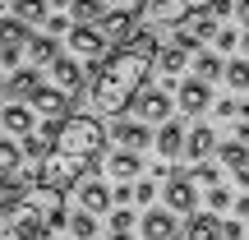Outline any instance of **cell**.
<instances>
[{
	"label": "cell",
	"instance_id": "1",
	"mask_svg": "<svg viewBox=\"0 0 249 240\" xmlns=\"http://www.w3.org/2000/svg\"><path fill=\"white\" fill-rule=\"evenodd\" d=\"M102 152H107V129L83 111H70L60 125H51V148H46L33 185L65 194L70 185H83V171L92 162H102Z\"/></svg>",
	"mask_w": 249,
	"mask_h": 240
},
{
	"label": "cell",
	"instance_id": "2",
	"mask_svg": "<svg viewBox=\"0 0 249 240\" xmlns=\"http://www.w3.org/2000/svg\"><path fill=\"white\" fill-rule=\"evenodd\" d=\"M157 37L152 33H134V42L116 46V51H107V60L97 65V74H92V107L107 111V116H120L129 102H139L143 83H148L152 65H157Z\"/></svg>",
	"mask_w": 249,
	"mask_h": 240
},
{
	"label": "cell",
	"instance_id": "3",
	"mask_svg": "<svg viewBox=\"0 0 249 240\" xmlns=\"http://www.w3.org/2000/svg\"><path fill=\"white\" fill-rule=\"evenodd\" d=\"M65 194L46 185H33L28 180L23 194L0 199V240H42L46 231L65 226Z\"/></svg>",
	"mask_w": 249,
	"mask_h": 240
},
{
	"label": "cell",
	"instance_id": "4",
	"mask_svg": "<svg viewBox=\"0 0 249 240\" xmlns=\"http://www.w3.org/2000/svg\"><path fill=\"white\" fill-rule=\"evenodd\" d=\"M139 18H143V5H111L97 33L107 37V42L124 46V42H134V23H139Z\"/></svg>",
	"mask_w": 249,
	"mask_h": 240
},
{
	"label": "cell",
	"instance_id": "5",
	"mask_svg": "<svg viewBox=\"0 0 249 240\" xmlns=\"http://www.w3.org/2000/svg\"><path fill=\"white\" fill-rule=\"evenodd\" d=\"M70 60H107V37L97 28H70Z\"/></svg>",
	"mask_w": 249,
	"mask_h": 240
},
{
	"label": "cell",
	"instance_id": "6",
	"mask_svg": "<svg viewBox=\"0 0 249 240\" xmlns=\"http://www.w3.org/2000/svg\"><path fill=\"white\" fill-rule=\"evenodd\" d=\"M23 51H28V23H18L14 14H9V18H0V60H5V65H14Z\"/></svg>",
	"mask_w": 249,
	"mask_h": 240
},
{
	"label": "cell",
	"instance_id": "7",
	"mask_svg": "<svg viewBox=\"0 0 249 240\" xmlns=\"http://www.w3.org/2000/svg\"><path fill=\"white\" fill-rule=\"evenodd\" d=\"M161 199H166V213H194L198 208V194H194V180L189 176H171Z\"/></svg>",
	"mask_w": 249,
	"mask_h": 240
},
{
	"label": "cell",
	"instance_id": "8",
	"mask_svg": "<svg viewBox=\"0 0 249 240\" xmlns=\"http://www.w3.org/2000/svg\"><path fill=\"white\" fill-rule=\"evenodd\" d=\"M51 83L70 97V92H79L83 88V70H79V60H70V55H55L51 60Z\"/></svg>",
	"mask_w": 249,
	"mask_h": 240
},
{
	"label": "cell",
	"instance_id": "9",
	"mask_svg": "<svg viewBox=\"0 0 249 240\" xmlns=\"http://www.w3.org/2000/svg\"><path fill=\"white\" fill-rule=\"evenodd\" d=\"M70 102H74V97H65L60 88H37V92H33V107L42 111L46 120H55V125L70 116Z\"/></svg>",
	"mask_w": 249,
	"mask_h": 240
},
{
	"label": "cell",
	"instance_id": "10",
	"mask_svg": "<svg viewBox=\"0 0 249 240\" xmlns=\"http://www.w3.org/2000/svg\"><path fill=\"white\" fill-rule=\"evenodd\" d=\"M134 107H139V120H166V116H171V97H166V88H143Z\"/></svg>",
	"mask_w": 249,
	"mask_h": 240
},
{
	"label": "cell",
	"instance_id": "11",
	"mask_svg": "<svg viewBox=\"0 0 249 240\" xmlns=\"http://www.w3.org/2000/svg\"><path fill=\"white\" fill-rule=\"evenodd\" d=\"M143 240H176V217L166 208H148L143 213Z\"/></svg>",
	"mask_w": 249,
	"mask_h": 240
},
{
	"label": "cell",
	"instance_id": "12",
	"mask_svg": "<svg viewBox=\"0 0 249 240\" xmlns=\"http://www.w3.org/2000/svg\"><path fill=\"white\" fill-rule=\"evenodd\" d=\"M79 203H83V213H88V217H97V213H107V208H111V189L102 185V180H83V185H79Z\"/></svg>",
	"mask_w": 249,
	"mask_h": 240
},
{
	"label": "cell",
	"instance_id": "13",
	"mask_svg": "<svg viewBox=\"0 0 249 240\" xmlns=\"http://www.w3.org/2000/svg\"><path fill=\"white\" fill-rule=\"evenodd\" d=\"M0 129L5 134H33V107H23V102H9L5 111H0Z\"/></svg>",
	"mask_w": 249,
	"mask_h": 240
},
{
	"label": "cell",
	"instance_id": "14",
	"mask_svg": "<svg viewBox=\"0 0 249 240\" xmlns=\"http://www.w3.org/2000/svg\"><path fill=\"white\" fill-rule=\"evenodd\" d=\"M111 134H116V143H120L124 152H139L143 143L152 139V134H148V125H143V120H116V129H111Z\"/></svg>",
	"mask_w": 249,
	"mask_h": 240
},
{
	"label": "cell",
	"instance_id": "15",
	"mask_svg": "<svg viewBox=\"0 0 249 240\" xmlns=\"http://www.w3.org/2000/svg\"><path fill=\"white\" fill-rule=\"evenodd\" d=\"M213 102V92H208V83H198V79H185L180 83V107L189 111V116H198V111Z\"/></svg>",
	"mask_w": 249,
	"mask_h": 240
},
{
	"label": "cell",
	"instance_id": "16",
	"mask_svg": "<svg viewBox=\"0 0 249 240\" xmlns=\"http://www.w3.org/2000/svg\"><path fill=\"white\" fill-rule=\"evenodd\" d=\"M180 240H222V222L217 217H189Z\"/></svg>",
	"mask_w": 249,
	"mask_h": 240
},
{
	"label": "cell",
	"instance_id": "17",
	"mask_svg": "<svg viewBox=\"0 0 249 240\" xmlns=\"http://www.w3.org/2000/svg\"><path fill=\"white\" fill-rule=\"evenodd\" d=\"M185 152H189V157H208V152H217V134L208 129V125L189 129V134H185Z\"/></svg>",
	"mask_w": 249,
	"mask_h": 240
},
{
	"label": "cell",
	"instance_id": "18",
	"mask_svg": "<svg viewBox=\"0 0 249 240\" xmlns=\"http://www.w3.org/2000/svg\"><path fill=\"white\" fill-rule=\"evenodd\" d=\"M139 171H143V166H139V152H124V148H120V152H111V176H116L120 185H129Z\"/></svg>",
	"mask_w": 249,
	"mask_h": 240
},
{
	"label": "cell",
	"instance_id": "19",
	"mask_svg": "<svg viewBox=\"0 0 249 240\" xmlns=\"http://www.w3.org/2000/svg\"><path fill=\"white\" fill-rule=\"evenodd\" d=\"M189 14H194V5H176V0H161V5H152V18H157V23H166V28L185 23Z\"/></svg>",
	"mask_w": 249,
	"mask_h": 240
},
{
	"label": "cell",
	"instance_id": "20",
	"mask_svg": "<svg viewBox=\"0 0 249 240\" xmlns=\"http://www.w3.org/2000/svg\"><path fill=\"white\" fill-rule=\"evenodd\" d=\"M37 88H42V83H37V74H33V70H14V74H9V83H5L9 97H28V102H33V92H37Z\"/></svg>",
	"mask_w": 249,
	"mask_h": 240
},
{
	"label": "cell",
	"instance_id": "21",
	"mask_svg": "<svg viewBox=\"0 0 249 240\" xmlns=\"http://www.w3.org/2000/svg\"><path fill=\"white\" fill-rule=\"evenodd\" d=\"M157 152H161V157H176V152H185V129H180V125H161V134H157Z\"/></svg>",
	"mask_w": 249,
	"mask_h": 240
},
{
	"label": "cell",
	"instance_id": "22",
	"mask_svg": "<svg viewBox=\"0 0 249 240\" xmlns=\"http://www.w3.org/2000/svg\"><path fill=\"white\" fill-rule=\"evenodd\" d=\"M217 157H222V166H231L235 176L249 171V148H245V143H222V148H217Z\"/></svg>",
	"mask_w": 249,
	"mask_h": 240
},
{
	"label": "cell",
	"instance_id": "23",
	"mask_svg": "<svg viewBox=\"0 0 249 240\" xmlns=\"http://www.w3.org/2000/svg\"><path fill=\"white\" fill-rule=\"evenodd\" d=\"M23 166V148H18L14 139H0V176H9V171Z\"/></svg>",
	"mask_w": 249,
	"mask_h": 240
},
{
	"label": "cell",
	"instance_id": "24",
	"mask_svg": "<svg viewBox=\"0 0 249 240\" xmlns=\"http://www.w3.org/2000/svg\"><path fill=\"white\" fill-rule=\"evenodd\" d=\"M28 60H33V65H51L55 60V46H51V37H28Z\"/></svg>",
	"mask_w": 249,
	"mask_h": 240
},
{
	"label": "cell",
	"instance_id": "25",
	"mask_svg": "<svg viewBox=\"0 0 249 240\" xmlns=\"http://www.w3.org/2000/svg\"><path fill=\"white\" fill-rule=\"evenodd\" d=\"M185 60H189V51H180V46H166V51H157L161 74H180V70H185Z\"/></svg>",
	"mask_w": 249,
	"mask_h": 240
},
{
	"label": "cell",
	"instance_id": "26",
	"mask_svg": "<svg viewBox=\"0 0 249 240\" xmlns=\"http://www.w3.org/2000/svg\"><path fill=\"white\" fill-rule=\"evenodd\" d=\"M70 231L79 236V240H92V236H97V217H88V213H74V217H70Z\"/></svg>",
	"mask_w": 249,
	"mask_h": 240
},
{
	"label": "cell",
	"instance_id": "27",
	"mask_svg": "<svg viewBox=\"0 0 249 240\" xmlns=\"http://www.w3.org/2000/svg\"><path fill=\"white\" fill-rule=\"evenodd\" d=\"M217 74H226V70H222V60H217L213 51H203V55H198V83L217 79Z\"/></svg>",
	"mask_w": 249,
	"mask_h": 240
},
{
	"label": "cell",
	"instance_id": "28",
	"mask_svg": "<svg viewBox=\"0 0 249 240\" xmlns=\"http://www.w3.org/2000/svg\"><path fill=\"white\" fill-rule=\"evenodd\" d=\"M226 83H231V88H249V60H231L226 65Z\"/></svg>",
	"mask_w": 249,
	"mask_h": 240
},
{
	"label": "cell",
	"instance_id": "29",
	"mask_svg": "<svg viewBox=\"0 0 249 240\" xmlns=\"http://www.w3.org/2000/svg\"><path fill=\"white\" fill-rule=\"evenodd\" d=\"M129 226H134V213H129V208H124V213H111V236H116V240L129 236Z\"/></svg>",
	"mask_w": 249,
	"mask_h": 240
},
{
	"label": "cell",
	"instance_id": "30",
	"mask_svg": "<svg viewBox=\"0 0 249 240\" xmlns=\"http://www.w3.org/2000/svg\"><path fill=\"white\" fill-rule=\"evenodd\" d=\"M134 199H139V203H152V199H157V185H152V180H139V185H134Z\"/></svg>",
	"mask_w": 249,
	"mask_h": 240
},
{
	"label": "cell",
	"instance_id": "31",
	"mask_svg": "<svg viewBox=\"0 0 249 240\" xmlns=\"http://www.w3.org/2000/svg\"><path fill=\"white\" fill-rule=\"evenodd\" d=\"M217 176H222V171L208 166V162H198V171H194V180H203V185H213V189H217Z\"/></svg>",
	"mask_w": 249,
	"mask_h": 240
},
{
	"label": "cell",
	"instance_id": "32",
	"mask_svg": "<svg viewBox=\"0 0 249 240\" xmlns=\"http://www.w3.org/2000/svg\"><path fill=\"white\" fill-rule=\"evenodd\" d=\"M208 208H231V194H226L222 185H217V189H208Z\"/></svg>",
	"mask_w": 249,
	"mask_h": 240
},
{
	"label": "cell",
	"instance_id": "33",
	"mask_svg": "<svg viewBox=\"0 0 249 240\" xmlns=\"http://www.w3.org/2000/svg\"><path fill=\"white\" fill-rule=\"evenodd\" d=\"M235 42H240V37H235L231 28H226V33H217V46H222V51H235Z\"/></svg>",
	"mask_w": 249,
	"mask_h": 240
},
{
	"label": "cell",
	"instance_id": "34",
	"mask_svg": "<svg viewBox=\"0 0 249 240\" xmlns=\"http://www.w3.org/2000/svg\"><path fill=\"white\" fill-rule=\"evenodd\" d=\"M134 199V185H120V189H111V203H129Z\"/></svg>",
	"mask_w": 249,
	"mask_h": 240
},
{
	"label": "cell",
	"instance_id": "35",
	"mask_svg": "<svg viewBox=\"0 0 249 240\" xmlns=\"http://www.w3.org/2000/svg\"><path fill=\"white\" fill-rule=\"evenodd\" d=\"M235 18H240V23L249 28V5H235Z\"/></svg>",
	"mask_w": 249,
	"mask_h": 240
},
{
	"label": "cell",
	"instance_id": "36",
	"mask_svg": "<svg viewBox=\"0 0 249 240\" xmlns=\"http://www.w3.org/2000/svg\"><path fill=\"white\" fill-rule=\"evenodd\" d=\"M235 213H240V217H249V194L240 199V203H235Z\"/></svg>",
	"mask_w": 249,
	"mask_h": 240
},
{
	"label": "cell",
	"instance_id": "37",
	"mask_svg": "<svg viewBox=\"0 0 249 240\" xmlns=\"http://www.w3.org/2000/svg\"><path fill=\"white\" fill-rule=\"evenodd\" d=\"M240 143H245V148H249V125H240Z\"/></svg>",
	"mask_w": 249,
	"mask_h": 240
},
{
	"label": "cell",
	"instance_id": "38",
	"mask_svg": "<svg viewBox=\"0 0 249 240\" xmlns=\"http://www.w3.org/2000/svg\"><path fill=\"white\" fill-rule=\"evenodd\" d=\"M240 51H245V55H249V33H245V37H240Z\"/></svg>",
	"mask_w": 249,
	"mask_h": 240
},
{
	"label": "cell",
	"instance_id": "39",
	"mask_svg": "<svg viewBox=\"0 0 249 240\" xmlns=\"http://www.w3.org/2000/svg\"><path fill=\"white\" fill-rule=\"evenodd\" d=\"M5 83H9V79H5V74H0V92H5Z\"/></svg>",
	"mask_w": 249,
	"mask_h": 240
}]
</instances>
